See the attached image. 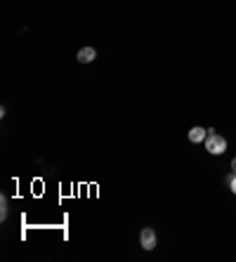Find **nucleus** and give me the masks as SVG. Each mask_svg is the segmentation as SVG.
<instances>
[{
	"instance_id": "1",
	"label": "nucleus",
	"mask_w": 236,
	"mask_h": 262,
	"mask_svg": "<svg viewBox=\"0 0 236 262\" xmlns=\"http://www.w3.org/2000/svg\"><path fill=\"white\" fill-rule=\"evenodd\" d=\"M203 144H206V151L210 154V156H222V154L227 151V146H229L222 135H218L212 128H208V137H206Z\"/></svg>"
},
{
	"instance_id": "2",
	"label": "nucleus",
	"mask_w": 236,
	"mask_h": 262,
	"mask_svg": "<svg viewBox=\"0 0 236 262\" xmlns=\"http://www.w3.org/2000/svg\"><path fill=\"white\" fill-rule=\"evenodd\" d=\"M139 246H142L144 250L156 248V232H154L152 227H144V229L139 232Z\"/></svg>"
},
{
	"instance_id": "3",
	"label": "nucleus",
	"mask_w": 236,
	"mask_h": 262,
	"mask_svg": "<svg viewBox=\"0 0 236 262\" xmlns=\"http://www.w3.org/2000/svg\"><path fill=\"white\" fill-rule=\"evenodd\" d=\"M187 137H189V142H191V144H201V142H206L208 130L201 128V125H194V128L187 133Z\"/></svg>"
},
{
	"instance_id": "4",
	"label": "nucleus",
	"mask_w": 236,
	"mask_h": 262,
	"mask_svg": "<svg viewBox=\"0 0 236 262\" xmlns=\"http://www.w3.org/2000/svg\"><path fill=\"white\" fill-rule=\"evenodd\" d=\"M97 59V50L95 48H83L78 50V61L80 64H90V61Z\"/></svg>"
},
{
	"instance_id": "5",
	"label": "nucleus",
	"mask_w": 236,
	"mask_h": 262,
	"mask_svg": "<svg viewBox=\"0 0 236 262\" xmlns=\"http://www.w3.org/2000/svg\"><path fill=\"white\" fill-rule=\"evenodd\" d=\"M7 217V199L5 196H0V220Z\"/></svg>"
},
{
	"instance_id": "6",
	"label": "nucleus",
	"mask_w": 236,
	"mask_h": 262,
	"mask_svg": "<svg viewBox=\"0 0 236 262\" xmlns=\"http://www.w3.org/2000/svg\"><path fill=\"white\" fill-rule=\"evenodd\" d=\"M227 184H229V189L231 194H236V172H231L229 177H227Z\"/></svg>"
},
{
	"instance_id": "7",
	"label": "nucleus",
	"mask_w": 236,
	"mask_h": 262,
	"mask_svg": "<svg viewBox=\"0 0 236 262\" xmlns=\"http://www.w3.org/2000/svg\"><path fill=\"white\" fill-rule=\"evenodd\" d=\"M231 172H236V159H231Z\"/></svg>"
}]
</instances>
